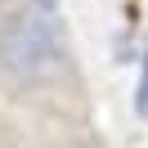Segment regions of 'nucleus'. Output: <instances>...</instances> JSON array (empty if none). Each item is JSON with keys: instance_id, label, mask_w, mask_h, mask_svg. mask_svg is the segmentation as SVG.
Segmentation results:
<instances>
[{"instance_id": "3", "label": "nucleus", "mask_w": 148, "mask_h": 148, "mask_svg": "<svg viewBox=\"0 0 148 148\" xmlns=\"http://www.w3.org/2000/svg\"><path fill=\"white\" fill-rule=\"evenodd\" d=\"M32 5H36V9H54L58 0H32Z\"/></svg>"}, {"instance_id": "1", "label": "nucleus", "mask_w": 148, "mask_h": 148, "mask_svg": "<svg viewBox=\"0 0 148 148\" xmlns=\"http://www.w3.org/2000/svg\"><path fill=\"white\" fill-rule=\"evenodd\" d=\"M58 58H63V45H58V32H54L49 18H40V14H14L0 27V63L18 81H36V76L54 72Z\"/></svg>"}, {"instance_id": "2", "label": "nucleus", "mask_w": 148, "mask_h": 148, "mask_svg": "<svg viewBox=\"0 0 148 148\" xmlns=\"http://www.w3.org/2000/svg\"><path fill=\"white\" fill-rule=\"evenodd\" d=\"M135 112L148 117V49H144V67H139V99H135Z\"/></svg>"}]
</instances>
